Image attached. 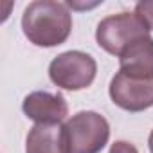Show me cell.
Returning a JSON list of instances; mask_svg holds the SVG:
<instances>
[{"mask_svg": "<svg viewBox=\"0 0 153 153\" xmlns=\"http://www.w3.org/2000/svg\"><path fill=\"white\" fill-rule=\"evenodd\" d=\"M25 38L38 47H56L65 43L72 31V15L67 4L54 0L31 2L22 15Z\"/></svg>", "mask_w": 153, "mask_h": 153, "instance_id": "6da1fadb", "label": "cell"}, {"mask_svg": "<svg viewBox=\"0 0 153 153\" xmlns=\"http://www.w3.org/2000/svg\"><path fill=\"white\" fill-rule=\"evenodd\" d=\"M108 139V121L92 110L78 112L63 124V142L67 153H101Z\"/></svg>", "mask_w": 153, "mask_h": 153, "instance_id": "7a4b0ae2", "label": "cell"}, {"mask_svg": "<svg viewBox=\"0 0 153 153\" xmlns=\"http://www.w3.org/2000/svg\"><path fill=\"white\" fill-rule=\"evenodd\" d=\"M97 63L81 51H67L56 56L49 65L51 81L63 90H83L96 79Z\"/></svg>", "mask_w": 153, "mask_h": 153, "instance_id": "3957f363", "label": "cell"}, {"mask_svg": "<svg viewBox=\"0 0 153 153\" xmlns=\"http://www.w3.org/2000/svg\"><path fill=\"white\" fill-rule=\"evenodd\" d=\"M144 36H149L146 24L135 13L126 11L103 18L96 29L97 45L112 56H121L130 43Z\"/></svg>", "mask_w": 153, "mask_h": 153, "instance_id": "277c9868", "label": "cell"}, {"mask_svg": "<svg viewBox=\"0 0 153 153\" xmlns=\"http://www.w3.org/2000/svg\"><path fill=\"white\" fill-rule=\"evenodd\" d=\"M110 97L126 112L148 110L153 106V79H137L119 70L110 81Z\"/></svg>", "mask_w": 153, "mask_h": 153, "instance_id": "5b68a950", "label": "cell"}, {"mask_svg": "<svg viewBox=\"0 0 153 153\" xmlns=\"http://www.w3.org/2000/svg\"><path fill=\"white\" fill-rule=\"evenodd\" d=\"M24 114L36 124H59L68 115V105L61 94L31 92L22 103Z\"/></svg>", "mask_w": 153, "mask_h": 153, "instance_id": "8992f818", "label": "cell"}, {"mask_svg": "<svg viewBox=\"0 0 153 153\" xmlns=\"http://www.w3.org/2000/svg\"><path fill=\"white\" fill-rule=\"evenodd\" d=\"M121 72L137 79H153V38L144 36L130 43L119 56Z\"/></svg>", "mask_w": 153, "mask_h": 153, "instance_id": "52a82bcc", "label": "cell"}, {"mask_svg": "<svg viewBox=\"0 0 153 153\" xmlns=\"http://www.w3.org/2000/svg\"><path fill=\"white\" fill-rule=\"evenodd\" d=\"M25 153H67L63 142V126L36 124L25 139Z\"/></svg>", "mask_w": 153, "mask_h": 153, "instance_id": "ba28073f", "label": "cell"}, {"mask_svg": "<svg viewBox=\"0 0 153 153\" xmlns=\"http://www.w3.org/2000/svg\"><path fill=\"white\" fill-rule=\"evenodd\" d=\"M135 15L146 24L149 31H153V2H139L135 6Z\"/></svg>", "mask_w": 153, "mask_h": 153, "instance_id": "9c48e42d", "label": "cell"}, {"mask_svg": "<svg viewBox=\"0 0 153 153\" xmlns=\"http://www.w3.org/2000/svg\"><path fill=\"white\" fill-rule=\"evenodd\" d=\"M110 153H139V151H137V148L133 144H130L126 140H117V142L112 144Z\"/></svg>", "mask_w": 153, "mask_h": 153, "instance_id": "30bf717a", "label": "cell"}, {"mask_svg": "<svg viewBox=\"0 0 153 153\" xmlns=\"http://www.w3.org/2000/svg\"><path fill=\"white\" fill-rule=\"evenodd\" d=\"M148 144H149V151L153 153V130H151V133H149V139H148Z\"/></svg>", "mask_w": 153, "mask_h": 153, "instance_id": "8fae6325", "label": "cell"}]
</instances>
